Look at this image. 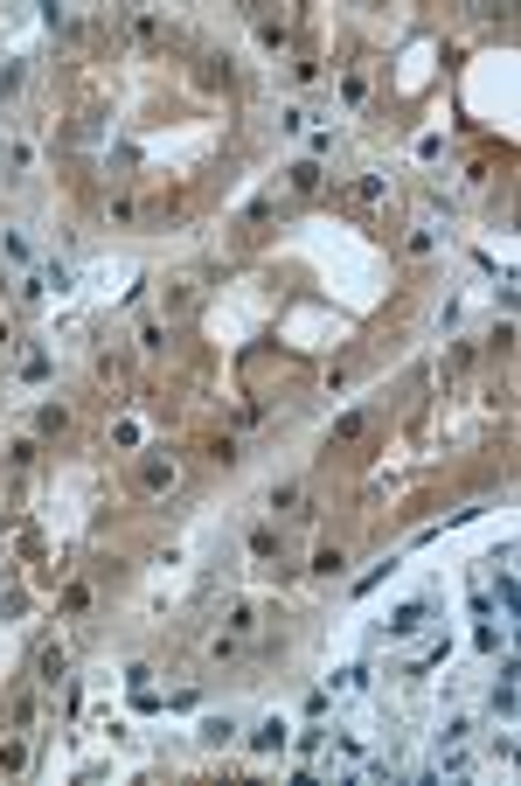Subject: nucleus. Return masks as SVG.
<instances>
[{"instance_id":"nucleus-7","label":"nucleus","mask_w":521,"mask_h":786,"mask_svg":"<svg viewBox=\"0 0 521 786\" xmlns=\"http://www.w3.org/2000/svg\"><path fill=\"white\" fill-rule=\"evenodd\" d=\"M313 515V480H278L271 487V522H306Z\"/></svg>"},{"instance_id":"nucleus-30","label":"nucleus","mask_w":521,"mask_h":786,"mask_svg":"<svg viewBox=\"0 0 521 786\" xmlns=\"http://www.w3.org/2000/svg\"><path fill=\"white\" fill-rule=\"evenodd\" d=\"M35 453H42V439H35V432H21V439L7 446V467H14V473H28V467H35Z\"/></svg>"},{"instance_id":"nucleus-10","label":"nucleus","mask_w":521,"mask_h":786,"mask_svg":"<svg viewBox=\"0 0 521 786\" xmlns=\"http://www.w3.org/2000/svg\"><path fill=\"white\" fill-rule=\"evenodd\" d=\"M132 348H139L146 362H160V355L174 348V320H160V314H139V327H132Z\"/></svg>"},{"instance_id":"nucleus-24","label":"nucleus","mask_w":521,"mask_h":786,"mask_svg":"<svg viewBox=\"0 0 521 786\" xmlns=\"http://www.w3.org/2000/svg\"><path fill=\"white\" fill-rule=\"evenodd\" d=\"M306 571H313V578H341V571H348V550H341V543H320Z\"/></svg>"},{"instance_id":"nucleus-11","label":"nucleus","mask_w":521,"mask_h":786,"mask_svg":"<svg viewBox=\"0 0 521 786\" xmlns=\"http://www.w3.org/2000/svg\"><path fill=\"white\" fill-rule=\"evenodd\" d=\"M320 696H327V703H355V696H369V661H348V668H334Z\"/></svg>"},{"instance_id":"nucleus-16","label":"nucleus","mask_w":521,"mask_h":786,"mask_svg":"<svg viewBox=\"0 0 521 786\" xmlns=\"http://www.w3.org/2000/svg\"><path fill=\"white\" fill-rule=\"evenodd\" d=\"M35 717H42V689L28 682V689L7 696V731H35Z\"/></svg>"},{"instance_id":"nucleus-33","label":"nucleus","mask_w":521,"mask_h":786,"mask_svg":"<svg viewBox=\"0 0 521 786\" xmlns=\"http://www.w3.org/2000/svg\"><path fill=\"white\" fill-rule=\"evenodd\" d=\"M195 77H202V91H216V84H230V56H202V70H195Z\"/></svg>"},{"instance_id":"nucleus-32","label":"nucleus","mask_w":521,"mask_h":786,"mask_svg":"<svg viewBox=\"0 0 521 786\" xmlns=\"http://www.w3.org/2000/svg\"><path fill=\"white\" fill-rule=\"evenodd\" d=\"M105 216H112V223H119V230H132V223H139V216H146V209H139V202H132V195H112V202H105Z\"/></svg>"},{"instance_id":"nucleus-14","label":"nucleus","mask_w":521,"mask_h":786,"mask_svg":"<svg viewBox=\"0 0 521 786\" xmlns=\"http://www.w3.org/2000/svg\"><path fill=\"white\" fill-rule=\"evenodd\" d=\"M195 307H202V286H195V279H174V286L160 293V320H188Z\"/></svg>"},{"instance_id":"nucleus-38","label":"nucleus","mask_w":521,"mask_h":786,"mask_svg":"<svg viewBox=\"0 0 521 786\" xmlns=\"http://www.w3.org/2000/svg\"><path fill=\"white\" fill-rule=\"evenodd\" d=\"M334 154V126H313V133H306V160H327Z\"/></svg>"},{"instance_id":"nucleus-19","label":"nucleus","mask_w":521,"mask_h":786,"mask_svg":"<svg viewBox=\"0 0 521 786\" xmlns=\"http://www.w3.org/2000/svg\"><path fill=\"white\" fill-rule=\"evenodd\" d=\"M334 91H341V105H348V112H362V105H369V70H355V63H348V70L334 77Z\"/></svg>"},{"instance_id":"nucleus-34","label":"nucleus","mask_w":521,"mask_h":786,"mask_svg":"<svg viewBox=\"0 0 521 786\" xmlns=\"http://www.w3.org/2000/svg\"><path fill=\"white\" fill-rule=\"evenodd\" d=\"M278 126H285V133H299V140H306V133H313V112H306V105H278Z\"/></svg>"},{"instance_id":"nucleus-22","label":"nucleus","mask_w":521,"mask_h":786,"mask_svg":"<svg viewBox=\"0 0 521 786\" xmlns=\"http://www.w3.org/2000/svg\"><path fill=\"white\" fill-rule=\"evenodd\" d=\"M91 606H98V585H91V578H77V585L63 592V606H56V613H63V620H84Z\"/></svg>"},{"instance_id":"nucleus-2","label":"nucleus","mask_w":521,"mask_h":786,"mask_svg":"<svg viewBox=\"0 0 521 786\" xmlns=\"http://www.w3.org/2000/svg\"><path fill=\"white\" fill-rule=\"evenodd\" d=\"M438 627V599H403V606H390V620L376 627V640H390V647H403V640H417V633Z\"/></svg>"},{"instance_id":"nucleus-36","label":"nucleus","mask_w":521,"mask_h":786,"mask_svg":"<svg viewBox=\"0 0 521 786\" xmlns=\"http://www.w3.org/2000/svg\"><path fill=\"white\" fill-rule=\"evenodd\" d=\"M209 460H216V467H237V460H244V446H237V432H223V439L209 446Z\"/></svg>"},{"instance_id":"nucleus-12","label":"nucleus","mask_w":521,"mask_h":786,"mask_svg":"<svg viewBox=\"0 0 521 786\" xmlns=\"http://www.w3.org/2000/svg\"><path fill=\"white\" fill-rule=\"evenodd\" d=\"M35 759V731H0V780H21Z\"/></svg>"},{"instance_id":"nucleus-27","label":"nucleus","mask_w":521,"mask_h":786,"mask_svg":"<svg viewBox=\"0 0 521 786\" xmlns=\"http://www.w3.org/2000/svg\"><path fill=\"white\" fill-rule=\"evenodd\" d=\"M355 202H362V209H383V202H390V174H362V181H355Z\"/></svg>"},{"instance_id":"nucleus-28","label":"nucleus","mask_w":521,"mask_h":786,"mask_svg":"<svg viewBox=\"0 0 521 786\" xmlns=\"http://www.w3.org/2000/svg\"><path fill=\"white\" fill-rule=\"evenodd\" d=\"M320 745H327V724L313 717V724L299 731V773H313V759H320Z\"/></svg>"},{"instance_id":"nucleus-39","label":"nucleus","mask_w":521,"mask_h":786,"mask_svg":"<svg viewBox=\"0 0 521 786\" xmlns=\"http://www.w3.org/2000/svg\"><path fill=\"white\" fill-rule=\"evenodd\" d=\"M403 251H410V258H431V251H438V230H410Z\"/></svg>"},{"instance_id":"nucleus-37","label":"nucleus","mask_w":521,"mask_h":786,"mask_svg":"<svg viewBox=\"0 0 521 786\" xmlns=\"http://www.w3.org/2000/svg\"><path fill=\"white\" fill-rule=\"evenodd\" d=\"M237 654H244L237 633H209V661H237Z\"/></svg>"},{"instance_id":"nucleus-40","label":"nucleus","mask_w":521,"mask_h":786,"mask_svg":"<svg viewBox=\"0 0 521 786\" xmlns=\"http://www.w3.org/2000/svg\"><path fill=\"white\" fill-rule=\"evenodd\" d=\"M21 376H28V383H42V376H49V355H42V348H28V355H21Z\"/></svg>"},{"instance_id":"nucleus-18","label":"nucleus","mask_w":521,"mask_h":786,"mask_svg":"<svg viewBox=\"0 0 521 786\" xmlns=\"http://www.w3.org/2000/svg\"><path fill=\"white\" fill-rule=\"evenodd\" d=\"M0 258H7V272H35V244H28V230H0Z\"/></svg>"},{"instance_id":"nucleus-1","label":"nucleus","mask_w":521,"mask_h":786,"mask_svg":"<svg viewBox=\"0 0 521 786\" xmlns=\"http://www.w3.org/2000/svg\"><path fill=\"white\" fill-rule=\"evenodd\" d=\"M70 286H77V265H70V258H35V272H21V279H14L21 307H42L49 293H70Z\"/></svg>"},{"instance_id":"nucleus-42","label":"nucleus","mask_w":521,"mask_h":786,"mask_svg":"<svg viewBox=\"0 0 521 786\" xmlns=\"http://www.w3.org/2000/svg\"><path fill=\"white\" fill-rule=\"evenodd\" d=\"M7 293H14V272H7V265H0V300H7Z\"/></svg>"},{"instance_id":"nucleus-9","label":"nucleus","mask_w":521,"mask_h":786,"mask_svg":"<svg viewBox=\"0 0 521 786\" xmlns=\"http://www.w3.org/2000/svg\"><path fill=\"white\" fill-rule=\"evenodd\" d=\"M244 557L264 564V571H278V557H285V522H258V529L244 536Z\"/></svg>"},{"instance_id":"nucleus-26","label":"nucleus","mask_w":521,"mask_h":786,"mask_svg":"<svg viewBox=\"0 0 521 786\" xmlns=\"http://www.w3.org/2000/svg\"><path fill=\"white\" fill-rule=\"evenodd\" d=\"M264 418H271V404H264V397H244V404L230 411V432H258Z\"/></svg>"},{"instance_id":"nucleus-21","label":"nucleus","mask_w":521,"mask_h":786,"mask_svg":"<svg viewBox=\"0 0 521 786\" xmlns=\"http://www.w3.org/2000/svg\"><path fill=\"white\" fill-rule=\"evenodd\" d=\"M70 425H77V418H70V404H42V411H35V439H63Z\"/></svg>"},{"instance_id":"nucleus-3","label":"nucleus","mask_w":521,"mask_h":786,"mask_svg":"<svg viewBox=\"0 0 521 786\" xmlns=\"http://www.w3.org/2000/svg\"><path fill=\"white\" fill-rule=\"evenodd\" d=\"M132 487H139V494H153V501H160V494H174V487H181V460H174L167 446H146V453L132 460Z\"/></svg>"},{"instance_id":"nucleus-31","label":"nucleus","mask_w":521,"mask_h":786,"mask_svg":"<svg viewBox=\"0 0 521 786\" xmlns=\"http://www.w3.org/2000/svg\"><path fill=\"white\" fill-rule=\"evenodd\" d=\"M494 592H501V620H515V564H494Z\"/></svg>"},{"instance_id":"nucleus-6","label":"nucleus","mask_w":521,"mask_h":786,"mask_svg":"<svg viewBox=\"0 0 521 786\" xmlns=\"http://www.w3.org/2000/svg\"><path fill=\"white\" fill-rule=\"evenodd\" d=\"M285 745H292V724H285V717H258V724H244V752H251V759H278Z\"/></svg>"},{"instance_id":"nucleus-8","label":"nucleus","mask_w":521,"mask_h":786,"mask_svg":"<svg viewBox=\"0 0 521 786\" xmlns=\"http://www.w3.org/2000/svg\"><path fill=\"white\" fill-rule=\"evenodd\" d=\"M369 432H376V411H369V404H355V411H341V418H334V432H327V453H348V446H362Z\"/></svg>"},{"instance_id":"nucleus-15","label":"nucleus","mask_w":521,"mask_h":786,"mask_svg":"<svg viewBox=\"0 0 521 786\" xmlns=\"http://www.w3.org/2000/svg\"><path fill=\"white\" fill-rule=\"evenodd\" d=\"M487 717H501V724H515V661L487 682Z\"/></svg>"},{"instance_id":"nucleus-5","label":"nucleus","mask_w":521,"mask_h":786,"mask_svg":"<svg viewBox=\"0 0 521 786\" xmlns=\"http://www.w3.org/2000/svg\"><path fill=\"white\" fill-rule=\"evenodd\" d=\"M278 188H285V195H292V202H313V195H327V160H285V167H278Z\"/></svg>"},{"instance_id":"nucleus-17","label":"nucleus","mask_w":521,"mask_h":786,"mask_svg":"<svg viewBox=\"0 0 521 786\" xmlns=\"http://www.w3.org/2000/svg\"><path fill=\"white\" fill-rule=\"evenodd\" d=\"M202 745H209V752L244 745V717H230V710H223V717H202Z\"/></svg>"},{"instance_id":"nucleus-20","label":"nucleus","mask_w":521,"mask_h":786,"mask_svg":"<svg viewBox=\"0 0 521 786\" xmlns=\"http://www.w3.org/2000/svg\"><path fill=\"white\" fill-rule=\"evenodd\" d=\"M223 633L251 640V633H258V606H251V599H230V606H223Z\"/></svg>"},{"instance_id":"nucleus-4","label":"nucleus","mask_w":521,"mask_h":786,"mask_svg":"<svg viewBox=\"0 0 521 786\" xmlns=\"http://www.w3.org/2000/svg\"><path fill=\"white\" fill-rule=\"evenodd\" d=\"M28 682H35V689H56V682H70V647H63L56 633H42V640L28 647Z\"/></svg>"},{"instance_id":"nucleus-23","label":"nucleus","mask_w":521,"mask_h":786,"mask_svg":"<svg viewBox=\"0 0 521 786\" xmlns=\"http://www.w3.org/2000/svg\"><path fill=\"white\" fill-rule=\"evenodd\" d=\"M473 731H480V717H473V710H452V717L438 724V745H473Z\"/></svg>"},{"instance_id":"nucleus-13","label":"nucleus","mask_w":521,"mask_h":786,"mask_svg":"<svg viewBox=\"0 0 521 786\" xmlns=\"http://www.w3.org/2000/svg\"><path fill=\"white\" fill-rule=\"evenodd\" d=\"M251 35H258V49L264 56H285V49H292V21H285V14H251Z\"/></svg>"},{"instance_id":"nucleus-29","label":"nucleus","mask_w":521,"mask_h":786,"mask_svg":"<svg viewBox=\"0 0 521 786\" xmlns=\"http://www.w3.org/2000/svg\"><path fill=\"white\" fill-rule=\"evenodd\" d=\"M35 174V140H14L7 147V181H28Z\"/></svg>"},{"instance_id":"nucleus-25","label":"nucleus","mask_w":521,"mask_h":786,"mask_svg":"<svg viewBox=\"0 0 521 786\" xmlns=\"http://www.w3.org/2000/svg\"><path fill=\"white\" fill-rule=\"evenodd\" d=\"M126 28L139 35V42H167V21H160L153 7H132V14H126Z\"/></svg>"},{"instance_id":"nucleus-41","label":"nucleus","mask_w":521,"mask_h":786,"mask_svg":"<svg viewBox=\"0 0 521 786\" xmlns=\"http://www.w3.org/2000/svg\"><path fill=\"white\" fill-rule=\"evenodd\" d=\"M7 348H14V320L0 314V355H7Z\"/></svg>"},{"instance_id":"nucleus-35","label":"nucleus","mask_w":521,"mask_h":786,"mask_svg":"<svg viewBox=\"0 0 521 786\" xmlns=\"http://www.w3.org/2000/svg\"><path fill=\"white\" fill-rule=\"evenodd\" d=\"M21 84H28V63H21V56H14V63H0V105H7Z\"/></svg>"}]
</instances>
